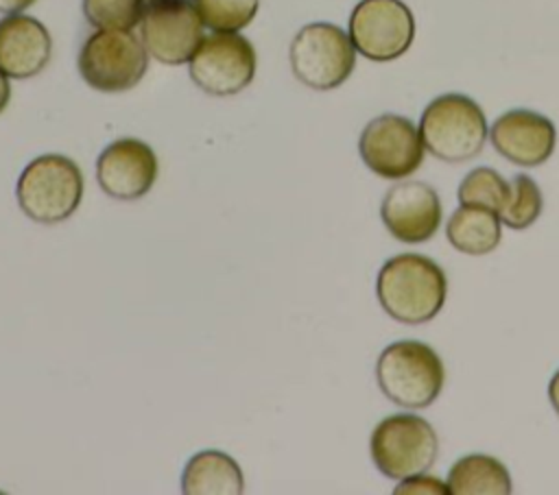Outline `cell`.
<instances>
[{
  "mask_svg": "<svg viewBox=\"0 0 559 495\" xmlns=\"http://www.w3.org/2000/svg\"><path fill=\"white\" fill-rule=\"evenodd\" d=\"M376 379L389 401L402 408H428L443 388L445 371L430 345L397 340L380 353Z\"/></svg>",
  "mask_w": 559,
  "mask_h": 495,
  "instance_id": "obj_4",
  "label": "cell"
},
{
  "mask_svg": "<svg viewBox=\"0 0 559 495\" xmlns=\"http://www.w3.org/2000/svg\"><path fill=\"white\" fill-rule=\"evenodd\" d=\"M395 493L397 495L400 493H404V495H419V493L441 495V493H448V484L424 471V473H415V475L400 480V486H395Z\"/></svg>",
  "mask_w": 559,
  "mask_h": 495,
  "instance_id": "obj_23",
  "label": "cell"
},
{
  "mask_svg": "<svg viewBox=\"0 0 559 495\" xmlns=\"http://www.w3.org/2000/svg\"><path fill=\"white\" fill-rule=\"evenodd\" d=\"M11 100V83H9V76L0 70V113L7 109Z\"/></svg>",
  "mask_w": 559,
  "mask_h": 495,
  "instance_id": "obj_25",
  "label": "cell"
},
{
  "mask_svg": "<svg viewBox=\"0 0 559 495\" xmlns=\"http://www.w3.org/2000/svg\"><path fill=\"white\" fill-rule=\"evenodd\" d=\"M142 26L146 52L166 65H181L192 59L203 41V20L190 0L148 2Z\"/></svg>",
  "mask_w": 559,
  "mask_h": 495,
  "instance_id": "obj_11",
  "label": "cell"
},
{
  "mask_svg": "<svg viewBox=\"0 0 559 495\" xmlns=\"http://www.w3.org/2000/svg\"><path fill=\"white\" fill-rule=\"evenodd\" d=\"M242 491L240 464L225 451L203 449L183 467L181 493L186 495H240Z\"/></svg>",
  "mask_w": 559,
  "mask_h": 495,
  "instance_id": "obj_16",
  "label": "cell"
},
{
  "mask_svg": "<svg viewBox=\"0 0 559 495\" xmlns=\"http://www.w3.org/2000/svg\"><path fill=\"white\" fill-rule=\"evenodd\" d=\"M448 493L452 495H509L511 475L507 467L487 454L459 458L448 473Z\"/></svg>",
  "mask_w": 559,
  "mask_h": 495,
  "instance_id": "obj_18",
  "label": "cell"
},
{
  "mask_svg": "<svg viewBox=\"0 0 559 495\" xmlns=\"http://www.w3.org/2000/svg\"><path fill=\"white\" fill-rule=\"evenodd\" d=\"M548 399H550L555 412L559 414V371L552 375V379L548 384Z\"/></svg>",
  "mask_w": 559,
  "mask_h": 495,
  "instance_id": "obj_26",
  "label": "cell"
},
{
  "mask_svg": "<svg viewBox=\"0 0 559 495\" xmlns=\"http://www.w3.org/2000/svg\"><path fill=\"white\" fill-rule=\"evenodd\" d=\"M255 65V48L245 35L214 31L194 50L190 79L205 94L231 96L253 81Z\"/></svg>",
  "mask_w": 559,
  "mask_h": 495,
  "instance_id": "obj_8",
  "label": "cell"
},
{
  "mask_svg": "<svg viewBox=\"0 0 559 495\" xmlns=\"http://www.w3.org/2000/svg\"><path fill=\"white\" fill-rule=\"evenodd\" d=\"M52 55L48 28L31 15L9 13L0 20V70L9 79L39 74Z\"/></svg>",
  "mask_w": 559,
  "mask_h": 495,
  "instance_id": "obj_15",
  "label": "cell"
},
{
  "mask_svg": "<svg viewBox=\"0 0 559 495\" xmlns=\"http://www.w3.org/2000/svg\"><path fill=\"white\" fill-rule=\"evenodd\" d=\"M369 451L382 475L404 480L435 464L439 438L435 427L419 414H391L373 427Z\"/></svg>",
  "mask_w": 559,
  "mask_h": 495,
  "instance_id": "obj_7",
  "label": "cell"
},
{
  "mask_svg": "<svg viewBox=\"0 0 559 495\" xmlns=\"http://www.w3.org/2000/svg\"><path fill=\"white\" fill-rule=\"evenodd\" d=\"M290 70L306 87L325 92L349 79L356 48L349 35L330 22H312L297 31L288 48Z\"/></svg>",
  "mask_w": 559,
  "mask_h": 495,
  "instance_id": "obj_5",
  "label": "cell"
},
{
  "mask_svg": "<svg viewBox=\"0 0 559 495\" xmlns=\"http://www.w3.org/2000/svg\"><path fill=\"white\" fill-rule=\"evenodd\" d=\"M96 179L111 198H142L157 179V155L138 137L114 140L96 159Z\"/></svg>",
  "mask_w": 559,
  "mask_h": 495,
  "instance_id": "obj_12",
  "label": "cell"
},
{
  "mask_svg": "<svg viewBox=\"0 0 559 495\" xmlns=\"http://www.w3.org/2000/svg\"><path fill=\"white\" fill-rule=\"evenodd\" d=\"M83 172L79 164L59 153L35 157L22 170L15 196L20 209L39 225L68 220L83 198Z\"/></svg>",
  "mask_w": 559,
  "mask_h": 495,
  "instance_id": "obj_2",
  "label": "cell"
},
{
  "mask_svg": "<svg viewBox=\"0 0 559 495\" xmlns=\"http://www.w3.org/2000/svg\"><path fill=\"white\" fill-rule=\"evenodd\" d=\"M496 153L522 168L542 166L555 150L557 129L550 118L531 109H511L489 129Z\"/></svg>",
  "mask_w": 559,
  "mask_h": 495,
  "instance_id": "obj_14",
  "label": "cell"
},
{
  "mask_svg": "<svg viewBox=\"0 0 559 495\" xmlns=\"http://www.w3.org/2000/svg\"><path fill=\"white\" fill-rule=\"evenodd\" d=\"M376 294L391 318L406 325H421L441 312L448 279L435 259L419 253H402L382 264Z\"/></svg>",
  "mask_w": 559,
  "mask_h": 495,
  "instance_id": "obj_1",
  "label": "cell"
},
{
  "mask_svg": "<svg viewBox=\"0 0 559 495\" xmlns=\"http://www.w3.org/2000/svg\"><path fill=\"white\" fill-rule=\"evenodd\" d=\"M35 0H0V13H22L28 9Z\"/></svg>",
  "mask_w": 559,
  "mask_h": 495,
  "instance_id": "obj_24",
  "label": "cell"
},
{
  "mask_svg": "<svg viewBox=\"0 0 559 495\" xmlns=\"http://www.w3.org/2000/svg\"><path fill=\"white\" fill-rule=\"evenodd\" d=\"M203 24L212 31L238 33L258 13L260 0H192Z\"/></svg>",
  "mask_w": 559,
  "mask_h": 495,
  "instance_id": "obj_22",
  "label": "cell"
},
{
  "mask_svg": "<svg viewBox=\"0 0 559 495\" xmlns=\"http://www.w3.org/2000/svg\"><path fill=\"white\" fill-rule=\"evenodd\" d=\"M509 194L511 183H507V179L489 166H478L472 172H467L456 192L461 205H480L496 214L502 212V207L509 201Z\"/></svg>",
  "mask_w": 559,
  "mask_h": 495,
  "instance_id": "obj_19",
  "label": "cell"
},
{
  "mask_svg": "<svg viewBox=\"0 0 559 495\" xmlns=\"http://www.w3.org/2000/svg\"><path fill=\"white\" fill-rule=\"evenodd\" d=\"M450 244L465 255H485L500 244V216L480 205H461L445 225Z\"/></svg>",
  "mask_w": 559,
  "mask_h": 495,
  "instance_id": "obj_17",
  "label": "cell"
},
{
  "mask_svg": "<svg viewBox=\"0 0 559 495\" xmlns=\"http://www.w3.org/2000/svg\"><path fill=\"white\" fill-rule=\"evenodd\" d=\"M76 65L92 89L127 92L142 81L148 68V52L131 31L96 28L83 41Z\"/></svg>",
  "mask_w": 559,
  "mask_h": 495,
  "instance_id": "obj_6",
  "label": "cell"
},
{
  "mask_svg": "<svg viewBox=\"0 0 559 495\" xmlns=\"http://www.w3.org/2000/svg\"><path fill=\"white\" fill-rule=\"evenodd\" d=\"M144 11L146 0H83V15L94 28L131 31Z\"/></svg>",
  "mask_w": 559,
  "mask_h": 495,
  "instance_id": "obj_21",
  "label": "cell"
},
{
  "mask_svg": "<svg viewBox=\"0 0 559 495\" xmlns=\"http://www.w3.org/2000/svg\"><path fill=\"white\" fill-rule=\"evenodd\" d=\"M358 153L373 174L395 181L419 170L426 146L413 120L397 113H382L362 129Z\"/></svg>",
  "mask_w": 559,
  "mask_h": 495,
  "instance_id": "obj_10",
  "label": "cell"
},
{
  "mask_svg": "<svg viewBox=\"0 0 559 495\" xmlns=\"http://www.w3.org/2000/svg\"><path fill=\"white\" fill-rule=\"evenodd\" d=\"M380 216L395 240L428 242L441 225V201L428 183L402 181L384 194Z\"/></svg>",
  "mask_w": 559,
  "mask_h": 495,
  "instance_id": "obj_13",
  "label": "cell"
},
{
  "mask_svg": "<svg viewBox=\"0 0 559 495\" xmlns=\"http://www.w3.org/2000/svg\"><path fill=\"white\" fill-rule=\"evenodd\" d=\"M349 39L369 61H393L415 39V17L402 0H360L349 15Z\"/></svg>",
  "mask_w": 559,
  "mask_h": 495,
  "instance_id": "obj_9",
  "label": "cell"
},
{
  "mask_svg": "<svg viewBox=\"0 0 559 495\" xmlns=\"http://www.w3.org/2000/svg\"><path fill=\"white\" fill-rule=\"evenodd\" d=\"M148 2H157V0H148Z\"/></svg>",
  "mask_w": 559,
  "mask_h": 495,
  "instance_id": "obj_27",
  "label": "cell"
},
{
  "mask_svg": "<svg viewBox=\"0 0 559 495\" xmlns=\"http://www.w3.org/2000/svg\"><path fill=\"white\" fill-rule=\"evenodd\" d=\"M419 135L430 155L441 161L461 164L483 150L489 129L476 100L465 94H443L424 109Z\"/></svg>",
  "mask_w": 559,
  "mask_h": 495,
  "instance_id": "obj_3",
  "label": "cell"
},
{
  "mask_svg": "<svg viewBox=\"0 0 559 495\" xmlns=\"http://www.w3.org/2000/svg\"><path fill=\"white\" fill-rule=\"evenodd\" d=\"M544 207L542 190L528 174H515L511 179V194L507 205L502 207L500 222L511 229H526L531 227Z\"/></svg>",
  "mask_w": 559,
  "mask_h": 495,
  "instance_id": "obj_20",
  "label": "cell"
}]
</instances>
